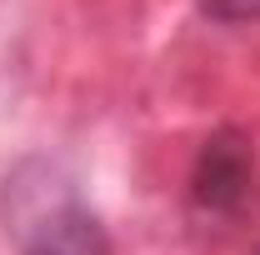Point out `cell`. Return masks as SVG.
I'll list each match as a JSON object with an SVG mask.
<instances>
[{
  "label": "cell",
  "instance_id": "cell-1",
  "mask_svg": "<svg viewBox=\"0 0 260 255\" xmlns=\"http://www.w3.org/2000/svg\"><path fill=\"white\" fill-rule=\"evenodd\" d=\"M5 230L20 255H110L95 210L50 160H25L5 180Z\"/></svg>",
  "mask_w": 260,
  "mask_h": 255
},
{
  "label": "cell",
  "instance_id": "cell-2",
  "mask_svg": "<svg viewBox=\"0 0 260 255\" xmlns=\"http://www.w3.org/2000/svg\"><path fill=\"white\" fill-rule=\"evenodd\" d=\"M255 145L240 135V130H215L200 155H195V170H190V205L195 215L205 220H235L250 210L255 200Z\"/></svg>",
  "mask_w": 260,
  "mask_h": 255
},
{
  "label": "cell",
  "instance_id": "cell-3",
  "mask_svg": "<svg viewBox=\"0 0 260 255\" xmlns=\"http://www.w3.org/2000/svg\"><path fill=\"white\" fill-rule=\"evenodd\" d=\"M200 10L220 25H250L260 20V0H200Z\"/></svg>",
  "mask_w": 260,
  "mask_h": 255
},
{
  "label": "cell",
  "instance_id": "cell-4",
  "mask_svg": "<svg viewBox=\"0 0 260 255\" xmlns=\"http://www.w3.org/2000/svg\"><path fill=\"white\" fill-rule=\"evenodd\" d=\"M255 255H260V250H255Z\"/></svg>",
  "mask_w": 260,
  "mask_h": 255
}]
</instances>
